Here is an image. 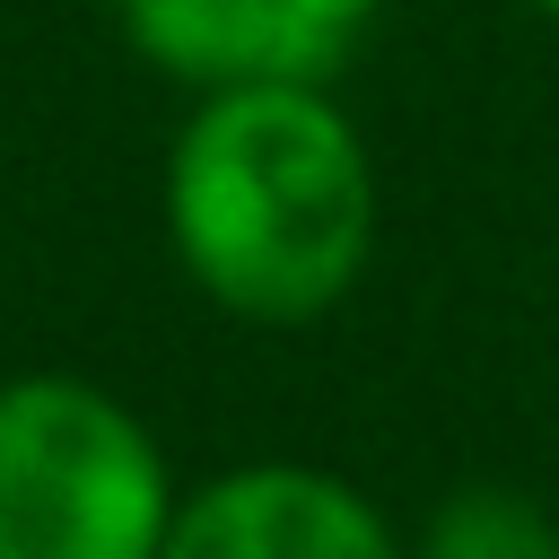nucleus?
<instances>
[{
	"label": "nucleus",
	"mask_w": 559,
	"mask_h": 559,
	"mask_svg": "<svg viewBox=\"0 0 559 559\" xmlns=\"http://www.w3.org/2000/svg\"><path fill=\"white\" fill-rule=\"evenodd\" d=\"M166 245L236 323H323L376 253V157L332 87H210L166 148Z\"/></svg>",
	"instance_id": "1"
},
{
	"label": "nucleus",
	"mask_w": 559,
	"mask_h": 559,
	"mask_svg": "<svg viewBox=\"0 0 559 559\" xmlns=\"http://www.w3.org/2000/svg\"><path fill=\"white\" fill-rule=\"evenodd\" d=\"M157 428L87 376L0 384V559H157L175 524Z\"/></svg>",
	"instance_id": "2"
},
{
	"label": "nucleus",
	"mask_w": 559,
	"mask_h": 559,
	"mask_svg": "<svg viewBox=\"0 0 559 559\" xmlns=\"http://www.w3.org/2000/svg\"><path fill=\"white\" fill-rule=\"evenodd\" d=\"M384 9L393 0H114V26L157 79L210 96L262 79L332 87Z\"/></svg>",
	"instance_id": "3"
},
{
	"label": "nucleus",
	"mask_w": 559,
	"mask_h": 559,
	"mask_svg": "<svg viewBox=\"0 0 559 559\" xmlns=\"http://www.w3.org/2000/svg\"><path fill=\"white\" fill-rule=\"evenodd\" d=\"M157 559H411V542L358 480L262 454L183 489Z\"/></svg>",
	"instance_id": "4"
},
{
	"label": "nucleus",
	"mask_w": 559,
	"mask_h": 559,
	"mask_svg": "<svg viewBox=\"0 0 559 559\" xmlns=\"http://www.w3.org/2000/svg\"><path fill=\"white\" fill-rule=\"evenodd\" d=\"M411 559H559V515L515 480H463L428 507Z\"/></svg>",
	"instance_id": "5"
},
{
	"label": "nucleus",
	"mask_w": 559,
	"mask_h": 559,
	"mask_svg": "<svg viewBox=\"0 0 559 559\" xmlns=\"http://www.w3.org/2000/svg\"><path fill=\"white\" fill-rule=\"evenodd\" d=\"M533 9H542V17H559V0H533Z\"/></svg>",
	"instance_id": "6"
}]
</instances>
